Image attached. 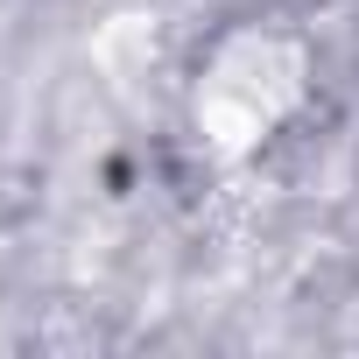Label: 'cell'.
<instances>
[{"mask_svg": "<svg viewBox=\"0 0 359 359\" xmlns=\"http://www.w3.org/2000/svg\"><path fill=\"white\" fill-rule=\"evenodd\" d=\"M310 85H317V64H310V43H303L296 29L240 22V29H226V36L205 50V64H198L191 127H198L205 155L247 162V155H261V148L310 106Z\"/></svg>", "mask_w": 359, "mask_h": 359, "instance_id": "1", "label": "cell"}]
</instances>
